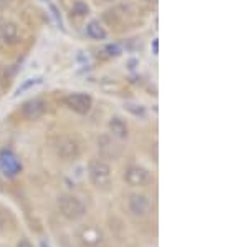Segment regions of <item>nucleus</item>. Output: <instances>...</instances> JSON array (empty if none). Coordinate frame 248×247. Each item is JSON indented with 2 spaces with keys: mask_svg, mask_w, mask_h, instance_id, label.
I'll return each instance as SVG.
<instances>
[{
  "mask_svg": "<svg viewBox=\"0 0 248 247\" xmlns=\"http://www.w3.org/2000/svg\"><path fill=\"white\" fill-rule=\"evenodd\" d=\"M127 211L131 216L144 219L151 213V201L144 194H131L127 199Z\"/></svg>",
  "mask_w": 248,
  "mask_h": 247,
  "instance_id": "0eeeda50",
  "label": "nucleus"
},
{
  "mask_svg": "<svg viewBox=\"0 0 248 247\" xmlns=\"http://www.w3.org/2000/svg\"><path fill=\"white\" fill-rule=\"evenodd\" d=\"M46 113V103L40 98H33L30 101L23 103L22 106V115L27 119H38Z\"/></svg>",
  "mask_w": 248,
  "mask_h": 247,
  "instance_id": "1a4fd4ad",
  "label": "nucleus"
},
{
  "mask_svg": "<svg viewBox=\"0 0 248 247\" xmlns=\"http://www.w3.org/2000/svg\"><path fill=\"white\" fill-rule=\"evenodd\" d=\"M2 25H3V22H2V20H0V32H2Z\"/></svg>",
  "mask_w": 248,
  "mask_h": 247,
  "instance_id": "412c9836",
  "label": "nucleus"
},
{
  "mask_svg": "<svg viewBox=\"0 0 248 247\" xmlns=\"http://www.w3.org/2000/svg\"><path fill=\"white\" fill-rule=\"evenodd\" d=\"M0 38L5 43H14L18 38V27L14 22H7L2 25V32H0Z\"/></svg>",
  "mask_w": 248,
  "mask_h": 247,
  "instance_id": "ddd939ff",
  "label": "nucleus"
},
{
  "mask_svg": "<svg viewBox=\"0 0 248 247\" xmlns=\"http://www.w3.org/2000/svg\"><path fill=\"white\" fill-rule=\"evenodd\" d=\"M105 2H114V0H105Z\"/></svg>",
  "mask_w": 248,
  "mask_h": 247,
  "instance_id": "4be33fe9",
  "label": "nucleus"
},
{
  "mask_svg": "<svg viewBox=\"0 0 248 247\" xmlns=\"http://www.w3.org/2000/svg\"><path fill=\"white\" fill-rule=\"evenodd\" d=\"M12 222H14V221H12L10 213L5 208H2V206H0V234L5 232V231L12 226Z\"/></svg>",
  "mask_w": 248,
  "mask_h": 247,
  "instance_id": "4468645a",
  "label": "nucleus"
},
{
  "mask_svg": "<svg viewBox=\"0 0 248 247\" xmlns=\"http://www.w3.org/2000/svg\"><path fill=\"white\" fill-rule=\"evenodd\" d=\"M78 239L83 247H105V236L94 226H83L78 231Z\"/></svg>",
  "mask_w": 248,
  "mask_h": 247,
  "instance_id": "423d86ee",
  "label": "nucleus"
},
{
  "mask_svg": "<svg viewBox=\"0 0 248 247\" xmlns=\"http://www.w3.org/2000/svg\"><path fill=\"white\" fill-rule=\"evenodd\" d=\"M88 176H90L91 184L96 189L106 191L109 189L111 181H113V174H111V166L103 159H93L88 166Z\"/></svg>",
  "mask_w": 248,
  "mask_h": 247,
  "instance_id": "f257e3e1",
  "label": "nucleus"
},
{
  "mask_svg": "<svg viewBox=\"0 0 248 247\" xmlns=\"http://www.w3.org/2000/svg\"><path fill=\"white\" fill-rule=\"evenodd\" d=\"M109 133L111 136L116 139H126L129 136V128H127V123L123 118L113 116L109 119Z\"/></svg>",
  "mask_w": 248,
  "mask_h": 247,
  "instance_id": "9b49d317",
  "label": "nucleus"
},
{
  "mask_svg": "<svg viewBox=\"0 0 248 247\" xmlns=\"http://www.w3.org/2000/svg\"><path fill=\"white\" fill-rule=\"evenodd\" d=\"M55 154L63 161H73L81 154V145L73 136H60L53 145Z\"/></svg>",
  "mask_w": 248,
  "mask_h": 247,
  "instance_id": "7ed1b4c3",
  "label": "nucleus"
},
{
  "mask_svg": "<svg viewBox=\"0 0 248 247\" xmlns=\"http://www.w3.org/2000/svg\"><path fill=\"white\" fill-rule=\"evenodd\" d=\"M65 103L66 106L70 108L71 111L78 115H86L90 113L91 106H93V99H91L90 95H85V93H71L68 95L65 98Z\"/></svg>",
  "mask_w": 248,
  "mask_h": 247,
  "instance_id": "6e6552de",
  "label": "nucleus"
},
{
  "mask_svg": "<svg viewBox=\"0 0 248 247\" xmlns=\"http://www.w3.org/2000/svg\"><path fill=\"white\" fill-rule=\"evenodd\" d=\"M86 35L93 40H105L108 37L106 29L98 22V20H91L86 25Z\"/></svg>",
  "mask_w": 248,
  "mask_h": 247,
  "instance_id": "f8f14e48",
  "label": "nucleus"
},
{
  "mask_svg": "<svg viewBox=\"0 0 248 247\" xmlns=\"http://www.w3.org/2000/svg\"><path fill=\"white\" fill-rule=\"evenodd\" d=\"M40 82V80L38 78H30L29 80V82H25V83H23V85L22 86H20V88L17 90V93H22V91H25V90H29L30 88V86L31 85H37V83Z\"/></svg>",
  "mask_w": 248,
  "mask_h": 247,
  "instance_id": "f3484780",
  "label": "nucleus"
},
{
  "mask_svg": "<svg viewBox=\"0 0 248 247\" xmlns=\"http://www.w3.org/2000/svg\"><path fill=\"white\" fill-rule=\"evenodd\" d=\"M71 12L75 15H78V17H85V15H88V12H90V7L85 2H81V0H77L73 3V7H71Z\"/></svg>",
  "mask_w": 248,
  "mask_h": 247,
  "instance_id": "2eb2a0df",
  "label": "nucleus"
},
{
  "mask_svg": "<svg viewBox=\"0 0 248 247\" xmlns=\"http://www.w3.org/2000/svg\"><path fill=\"white\" fill-rule=\"evenodd\" d=\"M17 247H33V246H31V242L29 241V239H20Z\"/></svg>",
  "mask_w": 248,
  "mask_h": 247,
  "instance_id": "a211bd4d",
  "label": "nucleus"
},
{
  "mask_svg": "<svg viewBox=\"0 0 248 247\" xmlns=\"http://www.w3.org/2000/svg\"><path fill=\"white\" fill-rule=\"evenodd\" d=\"M124 181L131 188H146L147 184L153 182V174L142 166H129L124 171Z\"/></svg>",
  "mask_w": 248,
  "mask_h": 247,
  "instance_id": "20e7f679",
  "label": "nucleus"
},
{
  "mask_svg": "<svg viewBox=\"0 0 248 247\" xmlns=\"http://www.w3.org/2000/svg\"><path fill=\"white\" fill-rule=\"evenodd\" d=\"M142 2H146V3H155L157 0H142Z\"/></svg>",
  "mask_w": 248,
  "mask_h": 247,
  "instance_id": "aec40b11",
  "label": "nucleus"
},
{
  "mask_svg": "<svg viewBox=\"0 0 248 247\" xmlns=\"http://www.w3.org/2000/svg\"><path fill=\"white\" fill-rule=\"evenodd\" d=\"M58 209L63 217L68 221H79L86 216V206L83 201L73 194H63L58 198Z\"/></svg>",
  "mask_w": 248,
  "mask_h": 247,
  "instance_id": "f03ea898",
  "label": "nucleus"
},
{
  "mask_svg": "<svg viewBox=\"0 0 248 247\" xmlns=\"http://www.w3.org/2000/svg\"><path fill=\"white\" fill-rule=\"evenodd\" d=\"M0 171L7 178H15L22 171V163L12 149L0 151Z\"/></svg>",
  "mask_w": 248,
  "mask_h": 247,
  "instance_id": "39448f33",
  "label": "nucleus"
},
{
  "mask_svg": "<svg viewBox=\"0 0 248 247\" xmlns=\"http://www.w3.org/2000/svg\"><path fill=\"white\" fill-rule=\"evenodd\" d=\"M126 110L131 111L134 116H146V110L142 108L141 105H134V103H127L126 105Z\"/></svg>",
  "mask_w": 248,
  "mask_h": 247,
  "instance_id": "dca6fc26",
  "label": "nucleus"
},
{
  "mask_svg": "<svg viewBox=\"0 0 248 247\" xmlns=\"http://www.w3.org/2000/svg\"><path fill=\"white\" fill-rule=\"evenodd\" d=\"M12 3H14V0H0V10L7 9V7H10Z\"/></svg>",
  "mask_w": 248,
  "mask_h": 247,
  "instance_id": "6ab92c4d",
  "label": "nucleus"
},
{
  "mask_svg": "<svg viewBox=\"0 0 248 247\" xmlns=\"http://www.w3.org/2000/svg\"><path fill=\"white\" fill-rule=\"evenodd\" d=\"M98 148L101 151L103 156H106V158H118L119 153H121L118 143L114 141L113 136H108V134L98 139Z\"/></svg>",
  "mask_w": 248,
  "mask_h": 247,
  "instance_id": "9d476101",
  "label": "nucleus"
}]
</instances>
